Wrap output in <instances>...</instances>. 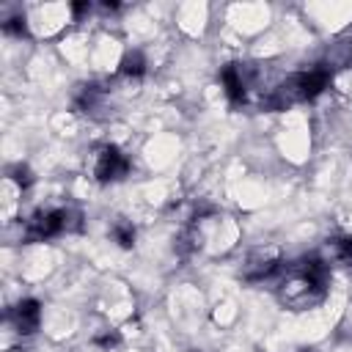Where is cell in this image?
I'll return each instance as SVG.
<instances>
[{
  "label": "cell",
  "instance_id": "cell-1",
  "mask_svg": "<svg viewBox=\"0 0 352 352\" xmlns=\"http://www.w3.org/2000/svg\"><path fill=\"white\" fill-rule=\"evenodd\" d=\"M325 281L327 265L322 259H306L278 284V300L292 311H306L325 297Z\"/></svg>",
  "mask_w": 352,
  "mask_h": 352
},
{
  "label": "cell",
  "instance_id": "cell-2",
  "mask_svg": "<svg viewBox=\"0 0 352 352\" xmlns=\"http://www.w3.org/2000/svg\"><path fill=\"white\" fill-rule=\"evenodd\" d=\"M325 85H327V69H311V72L292 75V77L278 88V96L270 99V105L281 107V105H286V102H306V99H314Z\"/></svg>",
  "mask_w": 352,
  "mask_h": 352
},
{
  "label": "cell",
  "instance_id": "cell-3",
  "mask_svg": "<svg viewBox=\"0 0 352 352\" xmlns=\"http://www.w3.org/2000/svg\"><path fill=\"white\" fill-rule=\"evenodd\" d=\"M127 171H130V163H127V157L116 149V146H105L96 154L94 174H96L99 182H116V179H122Z\"/></svg>",
  "mask_w": 352,
  "mask_h": 352
},
{
  "label": "cell",
  "instance_id": "cell-4",
  "mask_svg": "<svg viewBox=\"0 0 352 352\" xmlns=\"http://www.w3.org/2000/svg\"><path fill=\"white\" fill-rule=\"evenodd\" d=\"M66 228V212H39L31 220V237L33 240H47L55 237Z\"/></svg>",
  "mask_w": 352,
  "mask_h": 352
},
{
  "label": "cell",
  "instance_id": "cell-5",
  "mask_svg": "<svg viewBox=\"0 0 352 352\" xmlns=\"http://www.w3.org/2000/svg\"><path fill=\"white\" fill-rule=\"evenodd\" d=\"M278 265H281V259H278V254H275V251L259 254V256H254V259L248 262V267H245V278H248V281H262V278L273 275V273L278 270Z\"/></svg>",
  "mask_w": 352,
  "mask_h": 352
},
{
  "label": "cell",
  "instance_id": "cell-6",
  "mask_svg": "<svg viewBox=\"0 0 352 352\" xmlns=\"http://www.w3.org/2000/svg\"><path fill=\"white\" fill-rule=\"evenodd\" d=\"M39 319H42V308L36 300H23L14 308V322H17L20 333H33L39 327Z\"/></svg>",
  "mask_w": 352,
  "mask_h": 352
},
{
  "label": "cell",
  "instance_id": "cell-7",
  "mask_svg": "<svg viewBox=\"0 0 352 352\" xmlns=\"http://www.w3.org/2000/svg\"><path fill=\"white\" fill-rule=\"evenodd\" d=\"M223 85H226V94L231 102H243L245 99V75H243V66H226L223 75H220Z\"/></svg>",
  "mask_w": 352,
  "mask_h": 352
},
{
  "label": "cell",
  "instance_id": "cell-8",
  "mask_svg": "<svg viewBox=\"0 0 352 352\" xmlns=\"http://www.w3.org/2000/svg\"><path fill=\"white\" fill-rule=\"evenodd\" d=\"M330 251H333V259L336 262L349 265L352 262V237H336V240H330Z\"/></svg>",
  "mask_w": 352,
  "mask_h": 352
},
{
  "label": "cell",
  "instance_id": "cell-9",
  "mask_svg": "<svg viewBox=\"0 0 352 352\" xmlns=\"http://www.w3.org/2000/svg\"><path fill=\"white\" fill-rule=\"evenodd\" d=\"M113 237L122 248H133L135 245V228L133 223H116L113 226Z\"/></svg>",
  "mask_w": 352,
  "mask_h": 352
},
{
  "label": "cell",
  "instance_id": "cell-10",
  "mask_svg": "<svg viewBox=\"0 0 352 352\" xmlns=\"http://www.w3.org/2000/svg\"><path fill=\"white\" fill-rule=\"evenodd\" d=\"M122 72H124V75H135V77H141V75L146 72V64H144V58H141L138 53H133V55H127V58L122 61Z\"/></svg>",
  "mask_w": 352,
  "mask_h": 352
},
{
  "label": "cell",
  "instance_id": "cell-11",
  "mask_svg": "<svg viewBox=\"0 0 352 352\" xmlns=\"http://www.w3.org/2000/svg\"><path fill=\"white\" fill-rule=\"evenodd\" d=\"M3 28H6L9 33H25V20H9Z\"/></svg>",
  "mask_w": 352,
  "mask_h": 352
},
{
  "label": "cell",
  "instance_id": "cell-12",
  "mask_svg": "<svg viewBox=\"0 0 352 352\" xmlns=\"http://www.w3.org/2000/svg\"><path fill=\"white\" fill-rule=\"evenodd\" d=\"M14 174H17V176H14V179H17V185H23V187H28V185L33 182V179H31V171H28V168H17Z\"/></svg>",
  "mask_w": 352,
  "mask_h": 352
},
{
  "label": "cell",
  "instance_id": "cell-13",
  "mask_svg": "<svg viewBox=\"0 0 352 352\" xmlns=\"http://www.w3.org/2000/svg\"><path fill=\"white\" fill-rule=\"evenodd\" d=\"M116 341H119V336H116V333H110V336H99V338H96V344H102V347H113Z\"/></svg>",
  "mask_w": 352,
  "mask_h": 352
}]
</instances>
